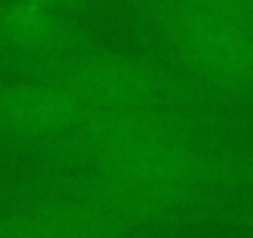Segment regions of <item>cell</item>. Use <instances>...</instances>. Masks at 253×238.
Returning a JSON list of instances; mask_svg holds the SVG:
<instances>
[{
    "label": "cell",
    "instance_id": "obj_1",
    "mask_svg": "<svg viewBox=\"0 0 253 238\" xmlns=\"http://www.w3.org/2000/svg\"><path fill=\"white\" fill-rule=\"evenodd\" d=\"M10 72L20 79L65 89L92 109H241L171 62L117 52L102 45L57 60H18L10 65Z\"/></svg>",
    "mask_w": 253,
    "mask_h": 238
},
{
    "label": "cell",
    "instance_id": "obj_2",
    "mask_svg": "<svg viewBox=\"0 0 253 238\" xmlns=\"http://www.w3.org/2000/svg\"><path fill=\"white\" fill-rule=\"evenodd\" d=\"M191 137L253 139V122L243 109H92L82 122L25 149V154L30 157L33 174H70L94 169L147 147Z\"/></svg>",
    "mask_w": 253,
    "mask_h": 238
},
{
    "label": "cell",
    "instance_id": "obj_3",
    "mask_svg": "<svg viewBox=\"0 0 253 238\" xmlns=\"http://www.w3.org/2000/svg\"><path fill=\"white\" fill-rule=\"evenodd\" d=\"M129 5L174 67L231 104H253V30L176 0H129Z\"/></svg>",
    "mask_w": 253,
    "mask_h": 238
},
{
    "label": "cell",
    "instance_id": "obj_4",
    "mask_svg": "<svg viewBox=\"0 0 253 238\" xmlns=\"http://www.w3.org/2000/svg\"><path fill=\"white\" fill-rule=\"evenodd\" d=\"M159 231L62 196L0 206V238H154Z\"/></svg>",
    "mask_w": 253,
    "mask_h": 238
},
{
    "label": "cell",
    "instance_id": "obj_5",
    "mask_svg": "<svg viewBox=\"0 0 253 238\" xmlns=\"http://www.w3.org/2000/svg\"><path fill=\"white\" fill-rule=\"evenodd\" d=\"M92 112L82 99L35 79L0 77V142L30 149L47 142Z\"/></svg>",
    "mask_w": 253,
    "mask_h": 238
},
{
    "label": "cell",
    "instance_id": "obj_6",
    "mask_svg": "<svg viewBox=\"0 0 253 238\" xmlns=\"http://www.w3.org/2000/svg\"><path fill=\"white\" fill-rule=\"evenodd\" d=\"M97 45L94 35L65 13L28 0H0V47L10 60L8 70L18 60H57Z\"/></svg>",
    "mask_w": 253,
    "mask_h": 238
},
{
    "label": "cell",
    "instance_id": "obj_7",
    "mask_svg": "<svg viewBox=\"0 0 253 238\" xmlns=\"http://www.w3.org/2000/svg\"><path fill=\"white\" fill-rule=\"evenodd\" d=\"M176 3L253 30V0H176Z\"/></svg>",
    "mask_w": 253,
    "mask_h": 238
},
{
    "label": "cell",
    "instance_id": "obj_8",
    "mask_svg": "<svg viewBox=\"0 0 253 238\" xmlns=\"http://www.w3.org/2000/svg\"><path fill=\"white\" fill-rule=\"evenodd\" d=\"M28 3H35V5L57 10V13H77L84 0H28Z\"/></svg>",
    "mask_w": 253,
    "mask_h": 238
},
{
    "label": "cell",
    "instance_id": "obj_9",
    "mask_svg": "<svg viewBox=\"0 0 253 238\" xmlns=\"http://www.w3.org/2000/svg\"><path fill=\"white\" fill-rule=\"evenodd\" d=\"M8 62H10V60H8V55L3 52V47H0V67H3V70H8Z\"/></svg>",
    "mask_w": 253,
    "mask_h": 238
}]
</instances>
